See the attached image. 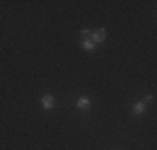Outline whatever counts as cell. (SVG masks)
<instances>
[{"label":"cell","mask_w":157,"mask_h":150,"mask_svg":"<svg viewBox=\"0 0 157 150\" xmlns=\"http://www.w3.org/2000/svg\"><path fill=\"white\" fill-rule=\"evenodd\" d=\"M144 110H145V102H139V103H136L132 107V112L136 115H140V114H144Z\"/></svg>","instance_id":"cell-4"},{"label":"cell","mask_w":157,"mask_h":150,"mask_svg":"<svg viewBox=\"0 0 157 150\" xmlns=\"http://www.w3.org/2000/svg\"><path fill=\"white\" fill-rule=\"evenodd\" d=\"M105 35H107L105 28H97V30H94V32L90 33L89 40H92V42L97 45V43H100V42H104V40H105Z\"/></svg>","instance_id":"cell-1"},{"label":"cell","mask_w":157,"mask_h":150,"mask_svg":"<svg viewBox=\"0 0 157 150\" xmlns=\"http://www.w3.org/2000/svg\"><path fill=\"white\" fill-rule=\"evenodd\" d=\"M89 107H90V100H89L87 97H80V99L77 100V108H80V110H87Z\"/></svg>","instance_id":"cell-3"},{"label":"cell","mask_w":157,"mask_h":150,"mask_svg":"<svg viewBox=\"0 0 157 150\" xmlns=\"http://www.w3.org/2000/svg\"><path fill=\"white\" fill-rule=\"evenodd\" d=\"M42 105H44V108H45V110H50V108L55 105V100H54V97H52L50 93H47V95H44V97H42Z\"/></svg>","instance_id":"cell-2"},{"label":"cell","mask_w":157,"mask_h":150,"mask_svg":"<svg viewBox=\"0 0 157 150\" xmlns=\"http://www.w3.org/2000/svg\"><path fill=\"white\" fill-rule=\"evenodd\" d=\"M151 100H152V95H147V97L144 99V102H151Z\"/></svg>","instance_id":"cell-7"},{"label":"cell","mask_w":157,"mask_h":150,"mask_svg":"<svg viewBox=\"0 0 157 150\" xmlns=\"http://www.w3.org/2000/svg\"><path fill=\"white\" fill-rule=\"evenodd\" d=\"M90 30H89V28H84V30H82V35H84V39H89V37H90Z\"/></svg>","instance_id":"cell-6"},{"label":"cell","mask_w":157,"mask_h":150,"mask_svg":"<svg viewBox=\"0 0 157 150\" xmlns=\"http://www.w3.org/2000/svg\"><path fill=\"white\" fill-rule=\"evenodd\" d=\"M82 47H84L85 50H89V52L95 50V43L92 42V40H89V39H84V40H82Z\"/></svg>","instance_id":"cell-5"}]
</instances>
